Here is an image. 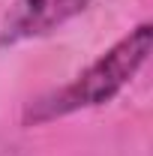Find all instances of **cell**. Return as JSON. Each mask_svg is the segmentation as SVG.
Segmentation results:
<instances>
[{
  "label": "cell",
  "instance_id": "7a4b0ae2",
  "mask_svg": "<svg viewBox=\"0 0 153 156\" xmlns=\"http://www.w3.org/2000/svg\"><path fill=\"white\" fill-rule=\"evenodd\" d=\"M93 0H15L0 24V45H18L48 36L60 24L81 15Z\"/></svg>",
  "mask_w": 153,
  "mask_h": 156
},
{
  "label": "cell",
  "instance_id": "6da1fadb",
  "mask_svg": "<svg viewBox=\"0 0 153 156\" xmlns=\"http://www.w3.org/2000/svg\"><path fill=\"white\" fill-rule=\"evenodd\" d=\"M153 48V27L150 24H138L135 30H129V36H123L117 45H111L93 66H87L81 75L60 87L48 96L36 99L27 114L24 123H45L54 117H66L81 108H93V105H105L135 78V72L147 63Z\"/></svg>",
  "mask_w": 153,
  "mask_h": 156
}]
</instances>
